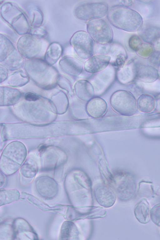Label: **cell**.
<instances>
[{
	"mask_svg": "<svg viewBox=\"0 0 160 240\" xmlns=\"http://www.w3.org/2000/svg\"><path fill=\"white\" fill-rule=\"evenodd\" d=\"M108 106L106 101L102 98L94 97L87 103L86 110L91 117L98 118L103 116L106 113Z\"/></svg>",
	"mask_w": 160,
	"mask_h": 240,
	"instance_id": "15",
	"label": "cell"
},
{
	"mask_svg": "<svg viewBox=\"0 0 160 240\" xmlns=\"http://www.w3.org/2000/svg\"><path fill=\"white\" fill-rule=\"evenodd\" d=\"M25 12L31 28L41 27L43 21L42 11L37 6L32 5L28 7Z\"/></svg>",
	"mask_w": 160,
	"mask_h": 240,
	"instance_id": "20",
	"label": "cell"
},
{
	"mask_svg": "<svg viewBox=\"0 0 160 240\" xmlns=\"http://www.w3.org/2000/svg\"><path fill=\"white\" fill-rule=\"evenodd\" d=\"M104 45L102 47L101 54L110 53L111 57L110 62L113 66L123 67L127 58V54L124 48L121 45L118 44Z\"/></svg>",
	"mask_w": 160,
	"mask_h": 240,
	"instance_id": "13",
	"label": "cell"
},
{
	"mask_svg": "<svg viewBox=\"0 0 160 240\" xmlns=\"http://www.w3.org/2000/svg\"><path fill=\"white\" fill-rule=\"evenodd\" d=\"M94 193L97 202L103 207H111L116 201V194L113 189L108 186L99 185L95 188Z\"/></svg>",
	"mask_w": 160,
	"mask_h": 240,
	"instance_id": "14",
	"label": "cell"
},
{
	"mask_svg": "<svg viewBox=\"0 0 160 240\" xmlns=\"http://www.w3.org/2000/svg\"><path fill=\"white\" fill-rule=\"evenodd\" d=\"M14 239L35 240L38 236L32 227L24 219L18 218L12 222Z\"/></svg>",
	"mask_w": 160,
	"mask_h": 240,
	"instance_id": "11",
	"label": "cell"
},
{
	"mask_svg": "<svg viewBox=\"0 0 160 240\" xmlns=\"http://www.w3.org/2000/svg\"><path fill=\"white\" fill-rule=\"evenodd\" d=\"M62 52L61 45L58 42L50 44L45 52L44 60L49 65L52 66L57 61Z\"/></svg>",
	"mask_w": 160,
	"mask_h": 240,
	"instance_id": "19",
	"label": "cell"
},
{
	"mask_svg": "<svg viewBox=\"0 0 160 240\" xmlns=\"http://www.w3.org/2000/svg\"><path fill=\"white\" fill-rule=\"evenodd\" d=\"M24 58L16 49L3 62L8 68L12 70L20 68L24 63Z\"/></svg>",
	"mask_w": 160,
	"mask_h": 240,
	"instance_id": "22",
	"label": "cell"
},
{
	"mask_svg": "<svg viewBox=\"0 0 160 240\" xmlns=\"http://www.w3.org/2000/svg\"><path fill=\"white\" fill-rule=\"evenodd\" d=\"M36 190L42 198L46 199H51L57 194L58 185L53 178L46 176L38 178L35 183Z\"/></svg>",
	"mask_w": 160,
	"mask_h": 240,
	"instance_id": "10",
	"label": "cell"
},
{
	"mask_svg": "<svg viewBox=\"0 0 160 240\" xmlns=\"http://www.w3.org/2000/svg\"><path fill=\"white\" fill-rule=\"evenodd\" d=\"M0 72H1V76H2L1 78H2V80H3V78H6L7 75V71L5 67L3 65H0Z\"/></svg>",
	"mask_w": 160,
	"mask_h": 240,
	"instance_id": "37",
	"label": "cell"
},
{
	"mask_svg": "<svg viewBox=\"0 0 160 240\" xmlns=\"http://www.w3.org/2000/svg\"><path fill=\"white\" fill-rule=\"evenodd\" d=\"M24 97L26 100L29 101H35L39 99L38 95L32 92L26 93Z\"/></svg>",
	"mask_w": 160,
	"mask_h": 240,
	"instance_id": "35",
	"label": "cell"
},
{
	"mask_svg": "<svg viewBox=\"0 0 160 240\" xmlns=\"http://www.w3.org/2000/svg\"><path fill=\"white\" fill-rule=\"evenodd\" d=\"M142 43L139 37L137 35L132 36L129 38V46L132 50L137 52Z\"/></svg>",
	"mask_w": 160,
	"mask_h": 240,
	"instance_id": "32",
	"label": "cell"
},
{
	"mask_svg": "<svg viewBox=\"0 0 160 240\" xmlns=\"http://www.w3.org/2000/svg\"><path fill=\"white\" fill-rule=\"evenodd\" d=\"M0 239H14V232L12 225L8 222L5 221L1 223Z\"/></svg>",
	"mask_w": 160,
	"mask_h": 240,
	"instance_id": "25",
	"label": "cell"
},
{
	"mask_svg": "<svg viewBox=\"0 0 160 240\" xmlns=\"http://www.w3.org/2000/svg\"><path fill=\"white\" fill-rule=\"evenodd\" d=\"M133 67L130 65L122 67L118 72V78L123 83H127L130 81L133 76Z\"/></svg>",
	"mask_w": 160,
	"mask_h": 240,
	"instance_id": "29",
	"label": "cell"
},
{
	"mask_svg": "<svg viewBox=\"0 0 160 240\" xmlns=\"http://www.w3.org/2000/svg\"><path fill=\"white\" fill-rule=\"evenodd\" d=\"M151 211L148 202L146 199L143 198L136 205L134 213L136 219L140 223L146 224L151 218Z\"/></svg>",
	"mask_w": 160,
	"mask_h": 240,
	"instance_id": "18",
	"label": "cell"
},
{
	"mask_svg": "<svg viewBox=\"0 0 160 240\" xmlns=\"http://www.w3.org/2000/svg\"><path fill=\"white\" fill-rule=\"evenodd\" d=\"M160 36V30L155 28H149L144 30L142 34L143 39L147 43L151 44Z\"/></svg>",
	"mask_w": 160,
	"mask_h": 240,
	"instance_id": "27",
	"label": "cell"
},
{
	"mask_svg": "<svg viewBox=\"0 0 160 240\" xmlns=\"http://www.w3.org/2000/svg\"><path fill=\"white\" fill-rule=\"evenodd\" d=\"M143 86L144 87L148 89L153 90H160V82H155L150 83H143Z\"/></svg>",
	"mask_w": 160,
	"mask_h": 240,
	"instance_id": "34",
	"label": "cell"
},
{
	"mask_svg": "<svg viewBox=\"0 0 160 240\" xmlns=\"http://www.w3.org/2000/svg\"><path fill=\"white\" fill-rule=\"evenodd\" d=\"M78 235V230L76 226L73 222L65 221L63 222L60 230V239H76Z\"/></svg>",
	"mask_w": 160,
	"mask_h": 240,
	"instance_id": "21",
	"label": "cell"
},
{
	"mask_svg": "<svg viewBox=\"0 0 160 240\" xmlns=\"http://www.w3.org/2000/svg\"><path fill=\"white\" fill-rule=\"evenodd\" d=\"M26 153L25 146L20 142H13L7 146L1 158L2 172L8 175L15 172L24 161Z\"/></svg>",
	"mask_w": 160,
	"mask_h": 240,
	"instance_id": "4",
	"label": "cell"
},
{
	"mask_svg": "<svg viewBox=\"0 0 160 240\" xmlns=\"http://www.w3.org/2000/svg\"><path fill=\"white\" fill-rule=\"evenodd\" d=\"M113 187L116 195L121 200L128 201L134 196L136 189V184L133 177L130 175L124 174L120 176V178L114 179Z\"/></svg>",
	"mask_w": 160,
	"mask_h": 240,
	"instance_id": "9",
	"label": "cell"
},
{
	"mask_svg": "<svg viewBox=\"0 0 160 240\" xmlns=\"http://www.w3.org/2000/svg\"><path fill=\"white\" fill-rule=\"evenodd\" d=\"M19 192L16 189H1L0 191V205L2 206L18 200L20 197Z\"/></svg>",
	"mask_w": 160,
	"mask_h": 240,
	"instance_id": "24",
	"label": "cell"
},
{
	"mask_svg": "<svg viewBox=\"0 0 160 240\" xmlns=\"http://www.w3.org/2000/svg\"><path fill=\"white\" fill-rule=\"evenodd\" d=\"M86 29L94 41L100 44H108L112 40L113 33L112 28L109 23L102 19L88 21Z\"/></svg>",
	"mask_w": 160,
	"mask_h": 240,
	"instance_id": "8",
	"label": "cell"
},
{
	"mask_svg": "<svg viewBox=\"0 0 160 240\" xmlns=\"http://www.w3.org/2000/svg\"><path fill=\"white\" fill-rule=\"evenodd\" d=\"M5 181V178L4 175L1 172V178H0V187L1 188L2 186L4 185Z\"/></svg>",
	"mask_w": 160,
	"mask_h": 240,
	"instance_id": "38",
	"label": "cell"
},
{
	"mask_svg": "<svg viewBox=\"0 0 160 240\" xmlns=\"http://www.w3.org/2000/svg\"><path fill=\"white\" fill-rule=\"evenodd\" d=\"M107 18L116 28L133 32L139 30L143 24L140 14L135 10L123 5H116L108 10Z\"/></svg>",
	"mask_w": 160,
	"mask_h": 240,
	"instance_id": "1",
	"label": "cell"
},
{
	"mask_svg": "<svg viewBox=\"0 0 160 240\" xmlns=\"http://www.w3.org/2000/svg\"><path fill=\"white\" fill-rule=\"evenodd\" d=\"M108 11V5L105 2H88L77 6L74 14L79 20L88 21L101 18L107 14Z\"/></svg>",
	"mask_w": 160,
	"mask_h": 240,
	"instance_id": "6",
	"label": "cell"
},
{
	"mask_svg": "<svg viewBox=\"0 0 160 240\" xmlns=\"http://www.w3.org/2000/svg\"><path fill=\"white\" fill-rule=\"evenodd\" d=\"M5 93L3 92L2 97L4 98L3 100L5 101L3 102L5 105H11L15 103L20 97V93L17 90L11 88H5Z\"/></svg>",
	"mask_w": 160,
	"mask_h": 240,
	"instance_id": "26",
	"label": "cell"
},
{
	"mask_svg": "<svg viewBox=\"0 0 160 240\" xmlns=\"http://www.w3.org/2000/svg\"><path fill=\"white\" fill-rule=\"evenodd\" d=\"M111 60V57L107 54H98L93 55L87 59L83 65L84 69L87 72L94 73L105 69Z\"/></svg>",
	"mask_w": 160,
	"mask_h": 240,
	"instance_id": "12",
	"label": "cell"
},
{
	"mask_svg": "<svg viewBox=\"0 0 160 240\" xmlns=\"http://www.w3.org/2000/svg\"><path fill=\"white\" fill-rule=\"evenodd\" d=\"M30 33L42 38H44L47 34V32L45 28L42 27L31 28Z\"/></svg>",
	"mask_w": 160,
	"mask_h": 240,
	"instance_id": "33",
	"label": "cell"
},
{
	"mask_svg": "<svg viewBox=\"0 0 160 240\" xmlns=\"http://www.w3.org/2000/svg\"><path fill=\"white\" fill-rule=\"evenodd\" d=\"M22 175L27 178H33L37 171V168L35 163L25 162L21 168Z\"/></svg>",
	"mask_w": 160,
	"mask_h": 240,
	"instance_id": "28",
	"label": "cell"
},
{
	"mask_svg": "<svg viewBox=\"0 0 160 240\" xmlns=\"http://www.w3.org/2000/svg\"><path fill=\"white\" fill-rule=\"evenodd\" d=\"M16 48L10 40L4 35L0 34V62H3Z\"/></svg>",
	"mask_w": 160,
	"mask_h": 240,
	"instance_id": "23",
	"label": "cell"
},
{
	"mask_svg": "<svg viewBox=\"0 0 160 240\" xmlns=\"http://www.w3.org/2000/svg\"><path fill=\"white\" fill-rule=\"evenodd\" d=\"M44 38L30 33L22 36L17 43V50L24 58L28 59L41 58L44 57L49 46Z\"/></svg>",
	"mask_w": 160,
	"mask_h": 240,
	"instance_id": "3",
	"label": "cell"
},
{
	"mask_svg": "<svg viewBox=\"0 0 160 240\" xmlns=\"http://www.w3.org/2000/svg\"><path fill=\"white\" fill-rule=\"evenodd\" d=\"M151 218L153 222L160 226V204L155 206L152 208Z\"/></svg>",
	"mask_w": 160,
	"mask_h": 240,
	"instance_id": "31",
	"label": "cell"
},
{
	"mask_svg": "<svg viewBox=\"0 0 160 240\" xmlns=\"http://www.w3.org/2000/svg\"><path fill=\"white\" fill-rule=\"evenodd\" d=\"M152 45L154 50L156 52L160 53V36L157 38L154 41Z\"/></svg>",
	"mask_w": 160,
	"mask_h": 240,
	"instance_id": "36",
	"label": "cell"
},
{
	"mask_svg": "<svg viewBox=\"0 0 160 240\" xmlns=\"http://www.w3.org/2000/svg\"><path fill=\"white\" fill-rule=\"evenodd\" d=\"M74 90L76 95L82 101L88 102L94 97L95 92L92 84L85 79L78 80L74 84Z\"/></svg>",
	"mask_w": 160,
	"mask_h": 240,
	"instance_id": "17",
	"label": "cell"
},
{
	"mask_svg": "<svg viewBox=\"0 0 160 240\" xmlns=\"http://www.w3.org/2000/svg\"><path fill=\"white\" fill-rule=\"evenodd\" d=\"M59 63L64 72L72 76L79 75L83 69L82 62L78 59L71 56H64L60 60Z\"/></svg>",
	"mask_w": 160,
	"mask_h": 240,
	"instance_id": "16",
	"label": "cell"
},
{
	"mask_svg": "<svg viewBox=\"0 0 160 240\" xmlns=\"http://www.w3.org/2000/svg\"><path fill=\"white\" fill-rule=\"evenodd\" d=\"M110 103L114 111L122 115L131 116L136 111L135 98L127 91L120 90L115 92L110 97Z\"/></svg>",
	"mask_w": 160,
	"mask_h": 240,
	"instance_id": "5",
	"label": "cell"
},
{
	"mask_svg": "<svg viewBox=\"0 0 160 240\" xmlns=\"http://www.w3.org/2000/svg\"><path fill=\"white\" fill-rule=\"evenodd\" d=\"M153 50L154 49L152 44L144 43L142 44L137 52L140 55L148 56L152 54Z\"/></svg>",
	"mask_w": 160,
	"mask_h": 240,
	"instance_id": "30",
	"label": "cell"
},
{
	"mask_svg": "<svg viewBox=\"0 0 160 240\" xmlns=\"http://www.w3.org/2000/svg\"><path fill=\"white\" fill-rule=\"evenodd\" d=\"M0 14L2 19L18 35L22 36L29 33L31 28L28 17L15 3L3 2L0 6Z\"/></svg>",
	"mask_w": 160,
	"mask_h": 240,
	"instance_id": "2",
	"label": "cell"
},
{
	"mask_svg": "<svg viewBox=\"0 0 160 240\" xmlns=\"http://www.w3.org/2000/svg\"><path fill=\"white\" fill-rule=\"evenodd\" d=\"M94 41L87 32L79 31L71 37L70 43L78 56L87 60L93 55Z\"/></svg>",
	"mask_w": 160,
	"mask_h": 240,
	"instance_id": "7",
	"label": "cell"
}]
</instances>
